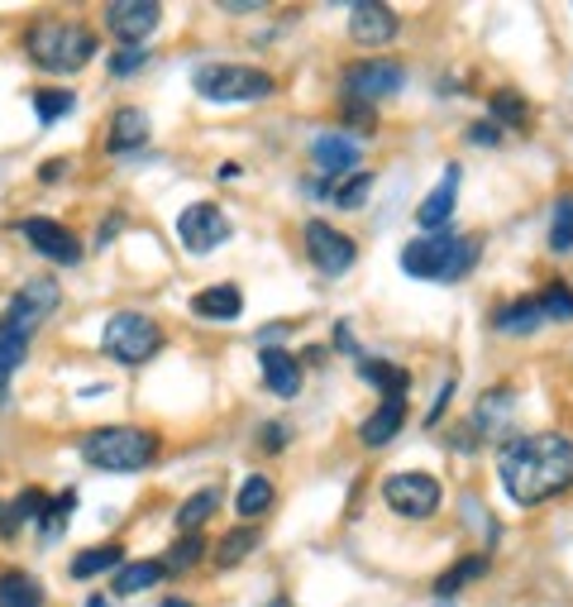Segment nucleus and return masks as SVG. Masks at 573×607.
Returning a JSON list of instances; mask_svg holds the SVG:
<instances>
[{"instance_id":"c85d7f7f","label":"nucleus","mask_w":573,"mask_h":607,"mask_svg":"<svg viewBox=\"0 0 573 607\" xmlns=\"http://www.w3.org/2000/svg\"><path fill=\"white\" fill-rule=\"evenodd\" d=\"M43 603V588H39V579L34 574H6L0 579V607H39Z\"/></svg>"},{"instance_id":"c03bdc74","label":"nucleus","mask_w":573,"mask_h":607,"mask_svg":"<svg viewBox=\"0 0 573 607\" xmlns=\"http://www.w3.org/2000/svg\"><path fill=\"white\" fill-rule=\"evenodd\" d=\"M263 607H292V603H286V598H273V603H263Z\"/></svg>"},{"instance_id":"bb28decb","label":"nucleus","mask_w":573,"mask_h":607,"mask_svg":"<svg viewBox=\"0 0 573 607\" xmlns=\"http://www.w3.org/2000/svg\"><path fill=\"white\" fill-rule=\"evenodd\" d=\"M483 574H487V555H464V560H454V569H444L435 579V598L450 603L459 588L473 584V579H483Z\"/></svg>"},{"instance_id":"39448f33","label":"nucleus","mask_w":573,"mask_h":607,"mask_svg":"<svg viewBox=\"0 0 573 607\" xmlns=\"http://www.w3.org/2000/svg\"><path fill=\"white\" fill-rule=\"evenodd\" d=\"M82 459L105 474H139L158 459V436L143 426H101L82 440Z\"/></svg>"},{"instance_id":"6e6552de","label":"nucleus","mask_w":573,"mask_h":607,"mask_svg":"<svg viewBox=\"0 0 573 607\" xmlns=\"http://www.w3.org/2000/svg\"><path fill=\"white\" fill-rule=\"evenodd\" d=\"M382 498L396 517H411V521H425L435 517V507L444 498L440 478L435 474H421V469H406V474H388V484H382Z\"/></svg>"},{"instance_id":"37998d69","label":"nucleus","mask_w":573,"mask_h":607,"mask_svg":"<svg viewBox=\"0 0 573 607\" xmlns=\"http://www.w3.org/2000/svg\"><path fill=\"white\" fill-rule=\"evenodd\" d=\"M163 607H191V603H187V598H168Z\"/></svg>"},{"instance_id":"b1692460","label":"nucleus","mask_w":573,"mask_h":607,"mask_svg":"<svg viewBox=\"0 0 573 607\" xmlns=\"http://www.w3.org/2000/svg\"><path fill=\"white\" fill-rule=\"evenodd\" d=\"M540 326H545V316H540V307L531 297H521V301H512V307H502L492 316V330L497 335H535Z\"/></svg>"},{"instance_id":"4468645a","label":"nucleus","mask_w":573,"mask_h":607,"mask_svg":"<svg viewBox=\"0 0 573 607\" xmlns=\"http://www.w3.org/2000/svg\"><path fill=\"white\" fill-rule=\"evenodd\" d=\"M516 421V392L512 388H492L478 397V407H473V430L483 440H502L506 445V430H512Z\"/></svg>"},{"instance_id":"f704fd0d","label":"nucleus","mask_w":573,"mask_h":607,"mask_svg":"<svg viewBox=\"0 0 573 607\" xmlns=\"http://www.w3.org/2000/svg\"><path fill=\"white\" fill-rule=\"evenodd\" d=\"M205 555V540H201V531L197 536H182L178 546H172L168 555H163V574H182V569H191Z\"/></svg>"},{"instance_id":"7ed1b4c3","label":"nucleus","mask_w":573,"mask_h":607,"mask_svg":"<svg viewBox=\"0 0 573 607\" xmlns=\"http://www.w3.org/2000/svg\"><path fill=\"white\" fill-rule=\"evenodd\" d=\"M478 259H483V239L478 235L440 230V235L411 239L402 249V273L425 278V282H459V278L473 273Z\"/></svg>"},{"instance_id":"473e14b6","label":"nucleus","mask_w":573,"mask_h":607,"mask_svg":"<svg viewBox=\"0 0 573 607\" xmlns=\"http://www.w3.org/2000/svg\"><path fill=\"white\" fill-rule=\"evenodd\" d=\"M550 249L554 253H569L573 249V197L554 201V216H550Z\"/></svg>"},{"instance_id":"1a4fd4ad","label":"nucleus","mask_w":573,"mask_h":607,"mask_svg":"<svg viewBox=\"0 0 573 607\" xmlns=\"http://www.w3.org/2000/svg\"><path fill=\"white\" fill-rule=\"evenodd\" d=\"M406 87V68L392 58H378V62H354V68L344 72V96L359 106L369 101H388V96H396Z\"/></svg>"},{"instance_id":"aec40b11","label":"nucleus","mask_w":573,"mask_h":607,"mask_svg":"<svg viewBox=\"0 0 573 607\" xmlns=\"http://www.w3.org/2000/svg\"><path fill=\"white\" fill-rule=\"evenodd\" d=\"M191 311H197L201 321H239L244 297H239L234 282H215V287H201V292L191 297Z\"/></svg>"},{"instance_id":"2f4dec72","label":"nucleus","mask_w":573,"mask_h":607,"mask_svg":"<svg viewBox=\"0 0 573 607\" xmlns=\"http://www.w3.org/2000/svg\"><path fill=\"white\" fill-rule=\"evenodd\" d=\"M540 316H545V321H573V287L569 282H550L545 292H540Z\"/></svg>"},{"instance_id":"393cba45","label":"nucleus","mask_w":573,"mask_h":607,"mask_svg":"<svg viewBox=\"0 0 573 607\" xmlns=\"http://www.w3.org/2000/svg\"><path fill=\"white\" fill-rule=\"evenodd\" d=\"M259 540H263V526H253V521H244V526H234V531L220 540V550H215V565L220 569H234L244 555H253L259 550Z\"/></svg>"},{"instance_id":"9b49d317","label":"nucleus","mask_w":573,"mask_h":607,"mask_svg":"<svg viewBox=\"0 0 573 607\" xmlns=\"http://www.w3.org/2000/svg\"><path fill=\"white\" fill-rule=\"evenodd\" d=\"M306 253L325 278H344L359 259V245L349 235H340L334 226H325V220H306Z\"/></svg>"},{"instance_id":"cd10ccee","label":"nucleus","mask_w":573,"mask_h":607,"mask_svg":"<svg viewBox=\"0 0 573 607\" xmlns=\"http://www.w3.org/2000/svg\"><path fill=\"white\" fill-rule=\"evenodd\" d=\"M215 513H220V488H201V492H191V498L178 507V526L187 536H197Z\"/></svg>"},{"instance_id":"72a5a7b5","label":"nucleus","mask_w":573,"mask_h":607,"mask_svg":"<svg viewBox=\"0 0 573 607\" xmlns=\"http://www.w3.org/2000/svg\"><path fill=\"white\" fill-rule=\"evenodd\" d=\"M487 110H492V125H525L531 120V110H525V101L516 91H492Z\"/></svg>"},{"instance_id":"f3484780","label":"nucleus","mask_w":573,"mask_h":607,"mask_svg":"<svg viewBox=\"0 0 573 607\" xmlns=\"http://www.w3.org/2000/svg\"><path fill=\"white\" fill-rule=\"evenodd\" d=\"M149 143V116L134 106H120L115 116H110V130H105V153H134Z\"/></svg>"},{"instance_id":"ddd939ff","label":"nucleus","mask_w":573,"mask_h":607,"mask_svg":"<svg viewBox=\"0 0 573 607\" xmlns=\"http://www.w3.org/2000/svg\"><path fill=\"white\" fill-rule=\"evenodd\" d=\"M20 235L43 253V259H53V263H62V268L82 263V239H77L68 226H58V220L29 216V220H20Z\"/></svg>"},{"instance_id":"9d476101","label":"nucleus","mask_w":573,"mask_h":607,"mask_svg":"<svg viewBox=\"0 0 573 607\" xmlns=\"http://www.w3.org/2000/svg\"><path fill=\"white\" fill-rule=\"evenodd\" d=\"M230 216L220 211L215 201H191L187 211L178 216V239L191 249V253H211V249H220L230 239Z\"/></svg>"},{"instance_id":"a878e982","label":"nucleus","mask_w":573,"mask_h":607,"mask_svg":"<svg viewBox=\"0 0 573 607\" xmlns=\"http://www.w3.org/2000/svg\"><path fill=\"white\" fill-rule=\"evenodd\" d=\"M158 579H163V560H124L120 569H115V594L120 598H134V594H143V588H153Z\"/></svg>"},{"instance_id":"a18cd8bd","label":"nucleus","mask_w":573,"mask_h":607,"mask_svg":"<svg viewBox=\"0 0 573 607\" xmlns=\"http://www.w3.org/2000/svg\"><path fill=\"white\" fill-rule=\"evenodd\" d=\"M435 607H450V603H444V598H435Z\"/></svg>"},{"instance_id":"5701e85b","label":"nucleus","mask_w":573,"mask_h":607,"mask_svg":"<svg viewBox=\"0 0 573 607\" xmlns=\"http://www.w3.org/2000/svg\"><path fill=\"white\" fill-rule=\"evenodd\" d=\"M273 498H278L273 478H263V474H249L244 484H239V492H234V507H239V517H244V521H253V517H263L268 507H273Z\"/></svg>"},{"instance_id":"79ce46f5","label":"nucleus","mask_w":573,"mask_h":607,"mask_svg":"<svg viewBox=\"0 0 573 607\" xmlns=\"http://www.w3.org/2000/svg\"><path fill=\"white\" fill-rule=\"evenodd\" d=\"M82 607H110V598H101V594H96V598H87Z\"/></svg>"},{"instance_id":"0eeeda50","label":"nucleus","mask_w":573,"mask_h":607,"mask_svg":"<svg viewBox=\"0 0 573 607\" xmlns=\"http://www.w3.org/2000/svg\"><path fill=\"white\" fill-rule=\"evenodd\" d=\"M101 349L115 364H124V369H134V364H149L158 349H163V330H158V321L143 311H115L105 321Z\"/></svg>"},{"instance_id":"a211bd4d","label":"nucleus","mask_w":573,"mask_h":607,"mask_svg":"<svg viewBox=\"0 0 573 607\" xmlns=\"http://www.w3.org/2000/svg\"><path fill=\"white\" fill-rule=\"evenodd\" d=\"M259 364H263V382H268V392H273V397H296L301 382H306V378H301V359L286 355V349L268 345L259 355Z\"/></svg>"},{"instance_id":"a19ab883","label":"nucleus","mask_w":573,"mask_h":607,"mask_svg":"<svg viewBox=\"0 0 573 607\" xmlns=\"http://www.w3.org/2000/svg\"><path fill=\"white\" fill-rule=\"evenodd\" d=\"M62 172H68V163H62V158H48V163H43V168H39V178H43V182H48V187H53V182H58V178H62Z\"/></svg>"},{"instance_id":"ea45409f","label":"nucleus","mask_w":573,"mask_h":607,"mask_svg":"<svg viewBox=\"0 0 573 607\" xmlns=\"http://www.w3.org/2000/svg\"><path fill=\"white\" fill-rule=\"evenodd\" d=\"M282 445H286V430H282V426H263V450H268V455H278Z\"/></svg>"},{"instance_id":"423d86ee","label":"nucleus","mask_w":573,"mask_h":607,"mask_svg":"<svg viewBox=\"0 0 573 607\" xmlns=\"http://www.w3.org/2000/svg\"><path fill=\"white\" fill-rule=\"evenodd\" d=\"M191 87H197L205 101L215 106H234V101H263L273 96L278 82L259 68H244V62H205V68L191 72Z\"/></svg>"},{"instance_id":"20e7f679","label":"nucleus","mask_w":573,"mask_h":607,"mask_svg":"<svg viewBox=\"0 0 573 607\" xmlns=\"http://www.w3.org/2000/svg\"><path fill=\"white\" fill-rule=\"evenodd\" d=\"M24 53L39 62L43 72H82L96 58V29L77 20H39L24 34Z\"/></svg>"},{"instance_id":"e433bc0d","label":"nucleus","mask_w":573,"mask_h":607,"mask_svg":"<svg viewBox=\"0 0 573 607\" xmlns=\"http://www.w3.org/2000/svg\"><path fill=\"white\" fill-rule=\"evenodd\" d=\"M143 58H149L143 48H120V53L110 58V77H134L143 68Z\"/></svg>"},{"instance_id":"dca6fc26","label":"nucleus","mask_w":573,"mask_h":607,"mask_svg":"<svg viewBox=\"0 0 573 607\" xmlns=\"http://www.w3.org/2000/svg\"><path fill=\"white\" fill-rule=\"evenodd\" d=\"M396 14L388 6H378V0H363V6L349 10V34H354L363 48H382V43H392L396 39Z\"/></svg>"},{"instance_id":"2eb2a0df","label":"nucleus","mask_w":573,"mask_h":607,"mask_svg":"<svg viewBox=\"0 0 573 607\" xmlns=\"http://www.w3.org/2000/svg\"><path fill=\"white\" fill-rule=\"evenodd\" d=\"M459 178H464V168L450 163L444 168V182L430 191V197L416 206V226L425 235H440V230H450V220H454V201H459Z\"/></svg>"},{"instance_id":"c756f323","label":"nucleus","mask_w":573,"mask_h":607,"mask_svg":"<svg viewBox=\"0 0 573 607\" xmlns=\"http://www.w3.org/2000/svg\"><path fill=\"white\" fill-rule=\"evenodd\" d=\"M120 565H124V550L120 546H91V550H82L72 560V579H96V574L120 569Z\"/></svg>"},{"instance_id":"f03ea898","label":"nucleus","mask_w":573,"mask_h":607,"mask_svg":"<svg viewBox=\"0 0 573 607\" xmlns=\"http://www.w3.org/2000/svg\"><path fill=\"white\" fill-rule=\"evenodd\" d=\"M58 282L53 278H34L20 287V297L10 301V311L0 316V392L10 388V378L20 374V364L29 359V345H34V330L43 326V316L58 311Z\"/></svg>"},{"instance_id":"7c9ffc66","label":"nucleus","mask_w":573,"mask_h":607,"mask_svg":"<svg viewBox=\"0 0 573 607\" xmlns=\"http://www.w3.org/2000/svg\"><path fill=\"white\" fill-rule=\"evenodd\" d=\"M373 182H378L373 172H349L340 187H330V201L340 206V211H359V206L373 197Z\"/></svg>"},{"instance_id":"58836bf2","label":"nucleus","mask_w":573,"mask_h":607,"mask_svg":"<svg viewBox=\"0 0 573 607\" xmlns=\"http://www.w3.org/2000/svg\"><path fill=\"white\" fill-rule=\"evenodd\" d=\"M497 139H502V130L492 120H483V125H469V143H478V149H497Z\"/></svg>"},{"instance_id":"f257e3e1","label":"nucleus","mask_w":573,"mask_h":607,"mask_svg":"<svg viewBox=\"0 0 573 607\" xmlns=\"http://www.w3.org/2000/svg\"><path fill=\"white\" fill-rule=\"evenodd\" d=\"M497 478L516 507H540V502L560 498L573 484V440L554 436V430L506 440L497 455Z\"/></svg>"},{"instance_id":"412c9836","label":"nucleus","mask_w":573,"mask_h":607,"mask_svg":"<svg viewBox=\"0 0 573 607\" xmlns=\"http://www.w3.org/2000/svg\"><path fill=\"white\" fill-rule=\"evenodd\" d=\"M359 153H363V143H359L354 135H321V139L311 143V158H315V168H321V172H344V168H354Z\"/></svg>"},{"instance_id":"4be33fe9","label":"nucleus","mask_w":573,"mask_h":607,"mask_svg":"<svg viewBox=\"0 0 573 607\" xmlns=\"http://www.w3.org/2000/svg\"><path fill=\"white\" fill-rule=\"evenodd\" d=\"M359 378L369 382V388H378L382 397H406V388H411V374L388 359H359Z\"/></svg>"},{"instance_id":"f8f14e48","label":"nucleus","mask_w":573,"mask_h":607,"mask_svg":"<svg viewBox=\"0 0 573 607\" xmlns=\"http://www.w3.org/2000/svg\"><path fill=\"white\" fill-rule=\"evenodd\" d=\"M158 24H163V6H158V0H115V6H105V29L124 48H143V39H149Z\"/></svg>"},{"instance_id":"6ab92c4d","label":"nucleus","mask_w":573,"mask_h":607,"mask_svg":"<svg viewBox=\"0 0 573 607\" xmlns=\"http://www.w3.org/2000/svg\"><path fill=\"white\" fill-rule=\"evenodd\" d=\"M402 426H406V397H382L373 417L359 426V440L378 450V445H388V440L402 436Z\"/></svg>"},{"instance_id":"4c0bfd02","label":"nucleus","mask_w":573,"mask_h":607,"mask_svg":"<svg viewBox=\"0 0 573 607\" xmlns=\"http://www.w3.org/2000/svg\"><path fill=\"white\" fill-rule=\"evenodd\" d=\"M349 125H354V130H363V135H373L378 130V116H373V106H359V101H349Z\"/></svg>"},{"instance_id":"c9c22d12","label":"nucleus","mask_w":573,"mask_h":607,"mask_svg":"<svg viewBox=\"0 0 573 607\" xmlns=\"http://www.w3.org/2000/svg\"><path fill=\"white\" fill-rule=\"evenodd\" d=\"M72 106H77V96H72V91H34V110H39V120H43V125L68 120V116H72Z\"/></svg>"}]
</instances>
